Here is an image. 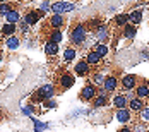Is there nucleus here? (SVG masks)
Wrapping results in <instances>:
<instances>
[{
	"label": "nucleus",
	"mask_w": 149,
	"mask_h": 132,
	"mask_svg": "<svg viewBox=\"0 0 149 132\" xmlns=\"http://www.w3.org/2000/svg\"><path fill=\"white\" fill-rule=\"evenodd\" d=\"M86 38H88V29H86V26L84 24H77L72 33H70V40H72V43L77 45V46H81V45L86 41Z\"/></svg>",
	"instance_id": "nucleus-1"
},
{
	"label": "nucleus",
	"mask_w": 149,
	"mask_h": 132,
	"mask_svg": "<svg viewBox=\"0 0 149 132\" xmlns=\"http://www.w3.org/2000/svg\"><path fill=\"white\" fill-rule=\"evenodd\" d=\"M53 93H55V88H53L52 84H46V86L38 89L33 98H34V101H48V100L53 96Z\"/></svg>",
	"instance_id": "nucleus-2"
},
{
	"label": "nucleus",
	"mask_w": 149,
	"mask_h": 132,
	"mask_svg": "<svg viewBox=\"0 0 149 132\" xmlns=\"http://www.w3.org/2000/svg\"><path fill=\"white\" fill-rule=\"evenodd\" d=\"M81 100H84V101H93L96 96H98V88L96 86H93V84H86L84 88L81 89Z\"/></svg>",
	"instance_id": "nucleus-3"
},
{
	"label": "nucleus",
	"mask_w": 149,
	"mask_h": 132,
	"mask_svg": "<svg viewBox=\"0 0 149 132\" xmlns=\"http://www.w3.org/2000/svg\"><path fill=\"white\" fill-rule=\"evenodd\" d=\"M72 9H74V3H70V2H55V3H52V12L53 14L62 15V12H69Z\"/></svg>",
	"instance_id": "nucleus-4"
},
{
	"label": "nucleus",
	"mask_w": 149,
	"mask_h": 132,
	"mask_svg": "<svg viewBox=\"0 0 149 132\" xmlns=\"http://www.w3.org/2000/svg\"><path fill=\"white\" fill-rule=\"evenodd\" d=\"M43 15L41 10H33V12H28V14L24 15V19H22V22L26 24V26H34L38 21H40V17Z\"/></svg>",
	"instance_id": "nucleus-5"
},
{
	"label": "nucleus",
	"mask_w": 149,
	"mask_h": 132,
	"mask_svg": "<svg viewBox=\"0 0 149 132\" xmlns=\"http://www.w3.org/2000/svg\"><path fill=\"white\" fill-rule=\"evenodd\" d=\"M74 82H75V77L70 72H63L62 75H60V88H62V89L72 88V86H74Z\"/></svg>",
	"instance_id": "nucleus-6"
},
{
	"label": "nucleus",
	"mask_w": 149,
	"mask_h": 132,
	"mask_svg": "<svg viewBox=\"0 0 149 132\" xmlns=\"http://www.w3.org/2000/svg\"><path fill=\"white\" fill-rule=\"evenodd\" d=\"M135 84H137V77L132 75V74H129V75H123L122 77V88L127 89V91H132L135 88Z\"/></svg>",
	"instance_id": "nucleus-7"
},
{
	"label": "nucleus",
	"mask_w": 149,
	"mask_h": 132,
	"mask_svg": "<svg viewBox=\"0 0 149 132\" xmlns=\"http://www.w3.org/2000/svg\"><path fill=\"white\" fill-rule=\"evenodd\" d=\"M117 86H118V79H117L115 75H108V77L104 79V82H103V89L106 91V93L115 91V89H117Z\"/></svg>",
	"instance_id": "nucleus-8"
},
{
	"label": "nucleus",
	"mask_w": 149,
	"mask_h": 132,
	"mask_svg": "<svg viewBox=\"0 0 149 132\" xmlns=\"http://www.w3.org/2000/svg\"><path fill=\"white\" fill-rule=\"evenodd\" d=\"M111 103H113V106H115L117 110H123V108H127V105H129V100H127L123 94H117V96L111 100Z\"/></svg>",
	"instance_id": "nucleus-9"
},
{
	"label": "nucleus",
	"mask_w": 149,
	"mask_h": 132,
	"mask_svg": "<svg viewBox=\"0 0 149 132\" xmlns=\"http://www.w3.org/2000/svg\"><path fill=\"white\" fill-rule=\"evenodd\" d=\"M142 108H144V101L142 100H139V98H132V100H129V110L130 112H142Z\"/></svg>",
	"instance_id": "nucleus-10"
},
{
	"label": "nucleus",
	"mask_w": 149,
	"mask_h": 132,
	"mask_svg": "<svg viewBox=\"0 0 149 132\" xmlns=\"http://www.w3.org/2000/svg\"><path fill=\"white\" fill-rule=\"evenodd\" d=\"M117 118H118V122H122V124H127V122H130L132 113H130V110H129V108L117 110Z\"/></svg>",
	"instance_id": "nucleus-11"
},
{
	"label": "nucleus",
	"mask_w": 149,
	"mask_h": 132,
	"mask_svg": "<svg viewBox=\"0 0 149 132\" xmlns=\"http://www.w3.org/2000/svg\"><path fill=\"white\" fill-rule=\"evenodd\" d=\"M141 21H142V12L141 10H132L129 14V24L130 26H135L137 28V24H141Z\"/></svg>",
	"instance_id": "nucleus-12"
},
{
	"label": "nucleus",
	"mask_w": 149,
	"mask_h": 132,
	"mask_svg": "<svg viewBox=\"0 0 149 132\" xmlns=\"http://www.w3.org/2000/svg\"><path fill=\"white\" fill-rule=\"evenodd\" d=\"M75 74H79V75H88L89 74V65H88L86 60H81V62L75 64Z\"/></svg>",
	"instance_id": "nucleus-13"
},
{
	"label": "nucleus",
	"mask_w": 149,
	"mask_h": 132,
	"mask_svg": "<svg viewBox=\"0 0 149 132\" xmlns=\"http://www.w3.org/2000/svg\"><path fill=\"white\" fill-rule=\"evenodd\" d=\"M135 93H137V98H139V100L149 98V88H148V84H146V82L139 84V86L135 88Z\"/></svg>",
	"instance_id": "nucleus-14"
},
{
	"label": "nucleus",
	"mask_w": 149,
	"mask_h": 132,
	"mask_svg": "<svg viewBox=\"0 0 149 132\" xmlns=\"http://www.w3.org/2000/svg\"><path fill=\"white\" fill-rule=\"evenodd\" d=\"M106 94H108V93H106V91H101V93H100V96H96V98H94V100H93V105H94V106H96V108H100V106H104V105H106V103H108V96H106Z\"/></svg>",
	"instance_id": "nucleus-15"
},
{
	"label": "nucleus",
	"mask_w": 149,
	"mask_h": 132,
	"mask_svg": "<svg viewBox=\"0 0 149 132\" xmlns=\"http://www.w3.org/2000/svg\"><path fill=\"white\" fill-rule=\"evenodd\" d=\"M14 33H15V24H9V22H5V24L0 28V34L7 36V38L14 36Z\"/></svg>",
	"instance_id": "nucleus-16"
},
{
	"label": "nucleus",
	"mask_w": 149,
	"mask_h": 132,
	"mask_svg": "<svg viewBox=\"0 0 149 132\" xmlns=\"http://www.w3.org/2000/svg\"><path fill=\"white\" fill-rule=\"evenodd\" d=\"M100 60H101V57H100V55H98V53H96V52H89V53H88V57H86V62H88V65H93V67H94V65H100Z\"/></svg>",
	"instance_id": "nucleus-17"
},
{
	"label": "nucleus",
	"mask_w": 149,
	"mask_h": 132,
	"mask_svg": "<svg viewBox=\"0 0 149 132\" xmlns=\"http://www.w3.org/2000/svg\"><path fill=\"white\" fill-rule=\"evenodd\" d=\"M45 53L48 57H52V55H57L58 53V45L57 43H52V41H48L45 45Z\"/></svg>",
	"instance_id": "nucleus-18"
},
{
	"label": "nucleus",
	"mask_w": 149,
	"mask_h": 132,
	"mask_svg": "<svg viewBox=\"0 0 149 132\" xmlns=\"http://www.w3.org/2000/svg\"><path fill=\"white\" fill-rule=\"evenodd\" d=\"M5 21H7L9 24H17V22H19V12H17L15 9H12L9 14L5 15Z\"/></svg>",
	"instance_id": "nucleus-19"
},
{
	"label": "nucleus",
	"mask_w": 149,
	"mask_h": 132,
	"mask_svg": "<svg viewBox=\"0 0 149 132\" xmlns=\"http://www.w3.org/2000/svg\"><path fill=\"white\" fill-rule=\"evenodd\" d=\"M75 57H77V52H75V48H72V46L65 48V52H63V59H65V62H72Z\"/></svg>",
	"instance_id": "nucleus-20"
},
{
	"label": "nucleus",
	"mask_w": 149,
	"mask_h": 132,
	"mask_svg": "<svg viewBox=\"0 0 149 132\" xmlns=\"http://www.w3.org/2000/svg\"><path fill=\"white\" fill-rule=\"evenodd\" d=\"M50 24L57 29V28H60V26L63 24V17H62L60 14H53L52 17H50Z\"/></svg>",
	"instance_id": "nucleus-21"
},
{
	"label": "nucleus",
	"mask_w": 149,
	"mask_h": 132,
	"mask_svg": "<svg viewBox=\"0 0 149 132\" xmlns=\"http://www.w3.org/2000/svg\"><path fill=\"white\" fill-rule=\"evenodd\" d=\"M113 21H115V24H117V26H123V28H125V26H127V22H129V14H118Z\"/></svg>",
	"instance_id": "nucleus-22"
},
{
	"label": "nucleus",
	"mask_w": 149,
	"mask_h": 132,
	"mask_svg": "<svg viewBox=\"0 0 149 132\" xmlns=\"http://www.w3.org/2000/svg\"><path fill=\"white\" fill-rule=\"evenodd\" d=\"M94 52H96L100 57H106V55H108V45H104V43L96 45V46H94Z\"/></svg>",
	"instance_id": "nucleus-23"
},
{
	"label": "nucleus",
	"mask_w": 149,
	"mask_h": 132,
	"mask_svg": "<svg viewBox=\"0 0 149 132\" xmlns=\"http://www.w3.org/2000/svg\"><path fill=\"white\" fill-rule=\"evenodd\" d=\"M135 33H137V28H135V26L127 24V26L123 28V36H125V38H134Z\"/></svg>",
	"instance_id": "nucleus-24"
},
{
	"label": "nucleus",
	"mask_w": 149,
	"mask_h": 132,
	"mask_svg": "<svg viewBox=\"0 0 149 132\" xmlns=\"http://www.w3.org/2000/svg\"><path fill=\"white\" fill-rule=\"evenodd\" d=\"M7 48H10V50H15V48H19V38L17 36H10V38H7Z\"/></svg>",
	"instance_id": "nucleus-25"
},
{
	"label": "nucleus",
	"mask_w": 149,
	"mask_h": 132,
	"mask_svg": "<svg viewBox=\"0 0 149 132\" xmlns=\"http://www.w3.org/2000/svg\"><path fill=\"white\" fill-rule=\"evenodd\" d=\"M50 41H52V43H57V45H58L60 41H62V33H60L58 29H53L52 33H50Z\"/></svg>",
	"instance_id": "nucleus-26"
},
{
	"label": "nucleus",
	"mask_w": 149,
	"mask_h": 132,
	"mask_svg": "<svg viewBox=\"0 0 149 132\" xmlns=\"http://www.w3.org/2000/svg\"><path fill=\"white\" fill-rule=\"evenodd\" d=\"M12 10V7H10V3H0V14H9Z\"/></svg>",
	"instance_id": "nucleus-27"
},
{
	"label": "nucleus",
	"mask_w": 149,
	"mask_h": 132,
	"mask_svg": "<svg viewBox=\"0 0 149 132\" xmlns=\"http://www.w3.org/2000/svg\"><path fill=\"white\" fill-rule=\"evenodd\" d=\"M141 120L142 122H149V106H144L141 112Z\"/></svg>",
	"instance_id": "nucleus-28"
},
{
	"label": "nucleus",
	"mask_w": 149,
	"mask_h": 132,
	"mask_svg": "<svg viewBox=\"0 0 149 132\" xmlns=\"http://www.w3.org/2000/svg\"><path fill=\"white\" fill-rule=\"evenodd\" d=\"M101 82H104L103 75H101V74H96V77H93V86H98V84H101Z\"/></svg>",
	"instance_id": "nucleus-29"
},
{
	"label": "nucleus",
	"mask_w": 149,
	"mask_h": 132,
	"mask_svg": "<svg viewBox=\"0 0 149 132\" xmlns=\"http://www.w3.org/2000/svg\"><path fill=\"white\" fill-rule=\"evenodd\" d=\"M57 105H55V101H52V100H48V101H45V108H55Z\"/></svg>",
	"instance_id": "nucleus-30"
},
{
	"label": "nucleus",
	"mask_w": 149,
	"mask_h": 132,
	"mask_svg": "<svg viewBox=\"0 0 149 132\" xmlns=\"http://www.w3.org/2000/svg\"><path fill=\"white\" fill-rule=\"evenodd\" d=\"M22 112H24V113H28V115H29L31 112H33V106H29V105H28V106H24V108H22Z\"/></svg>",
	"instance_id": "nucleus-31"
},
{
	"label": "nucleus",
	"mask_w": 149,
	"mask_h": 132,
	"mask_svg": "<svg viewBox=\"0 0 149 132\" xmlns=\"http://www.w3.org/2000/svg\"><path fill=\"white\" fill-rule=\"evenodd\" d=\"M120 132H130V129H122Z\"/></svg>",
	"instance_id": "nucleus-32"
},
{
	"label": "nucleus",
	"mask_w": 149,
	"mask_h": 132,
	"mask_svg": "<svg viewBox=\"0 0 149 132\" xmlns=\"http://www.w3.org/2000/svg\"><path fill=\"white\" fill-rule=\"evenodd\" d=\"M0 62H2V53H0Z\"/></svg>",
	"instance_id": "nucleus-33"
},
{
	"label": "nucleus",
	"mask_w": 149,
	"mask_h": 132,
	"mask_svg": "<svg viewBox=\"0 0 149 132\" xmlns=\"http://www.w3.org/2000/svg\"><path fill=\"white\" fill-rule=\"evenodd\" d=\"M148 103H149V98H148ZM148 106H149V105H148Z\"/></svg>",
	"instance_id": "nucleus-34"
},
{
	"label": "nucleus",
	"mask_w": 149,
	"mask_h": 132,
	"mask_svg": "<svg viewBox=\"0 0 149 132\" xmlns=\"http://www.w3.org/2000/svg\"><path fill=\"white\" fill-rule=\"evenodd\" d=\"M148 88H149V82H148Z\"/></svg>",
	"instance_id": "nucleus-35"
}]
</instances>
